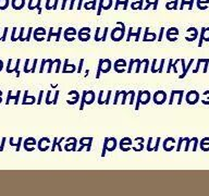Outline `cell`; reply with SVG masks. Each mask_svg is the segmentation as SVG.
<instances>
[{"mask_svg":"<svg viewBox=\"0 0 209 196\" xmlns=\"http://www.w3.org/2000/svg\"><path fill=\"white\" fill-rule=\"evenodd\" d=\"M149 100H150V93H149V91H139L138 98H137V104H136L135 109H136V110H138L139 104L146 105V104H148V102H149Z\"/></svg>","mask_w":209,"mask_h":196,"instance_id":"obj_1","label":"cell"},{"mask_svg":"<svg viewBox=\"0 0 209 196\" xmlns=\"http://www.w3.org/2000/svg\"><path fill=\"white\" fill-rule=\"evenodd\" d=\"M120 24H121V28H114V30H112V33H111V38L114 41L121 40L124 36V32H125L124 30H125V27H124V24L122 23Z\"/></svg>","mask_w":209,"mask_h":196,"instance_id":"obj_2","label":"cell"},{"mask_svg":"<svg viewBox=\"0 0 209 196\" xmlns=\"http://www.w3.org/2000/svg\"><path fill=\"white\" fill-rule=\"evenodd\" d=\"M199 100V94L196 91H191L186 95V102L188 105H195Z\"/></svg>","mask_w":209,"mask_h":196,"instance_id":"obj_3","label":"cell"},{"mask_svg":"<svg viewBox=\"0 0 209 196\" xmlns=\"http://www.w3.org/2000/svg\"><path fill=\"white\" fill-rule=\"evenodd\" d=\"M167 99V94L165 93L163 91H158L155 93L154 95V102L156 105H161Z\"/></svg>","mask_w":209,"mask_h":196,"instance_id":"obj_4","label":"cell"},{"mask_svg":"<svg viewBox=\"0 0 209 196\" xmlns=\"http://www.w3.org/2000/svg\"><path fill=\"white\" fill-rule=\"evenodd\" d=\"M20 94H21V91H16V95L13 96L12 95V91H9L8 93V97H7V101H6V105H9V102H10V100L14 99V104L17 105V102H19V97H20Z\"/></svg>","mask_w":209,"mask_h":196,"instance_id":"obj_5","label":"cell"},{"mask_svg":"<svg viewBox=\"0 0 209 196\" xmlns=\"http://www.w3.org/2000/svg\"><path fill=\"white\" fill-rule=\"evenodd\" d=\"M110 141H111V144H109V138L106 137V138H104V145H109V147H107V148H108L109 152H112V150H114V148H115L117 141H115V138H110Z\"/></svg>","mask_w":209,"mask_h":196,"instance_id":"obj_6","label":"cell"},{"mask_svg":"<svg viewBox=\"0 0 209 196\" xmlns=\"http://www.w3.org/2000/svg\"><path fill=\"white\" fill-rule=\"evenodd\" d=\"M27 100H30V104H34L35 102V97H33V96H30V97H28V91H24V98H23V101H22V104L23 105H27Z\"/></svg>","mask_w":209,"mask_h":196,"instance_id":"obj_7","label":"cell"},{"mask_svg":"<svg viewBox=\"0 0 209 196\" xmlns=\"http://www.w3.org/2000/svg\"><path fill=\"white\" fill-rule=\"evenodd\" d=\"M139 33H141V27L137 30V33H133L132 32V27L130 28V30H128V39L126 40H130V38H131V36H135V40L136 41H138V39H139Z\"/></svg>","mask_w":209,"mask_h":196,"instance_id":"obj_8","label":"cell"},{"mask_svg":"<svg viewBox=\"0 0 209 196\" xmlns=\"http://www.w3.org/2000/svg\"><path fill=\"white\" fill-rule=\"evenodd\" d=\"M61 30H62V28L60 27V28H59V30H58V33H57V34H54V33L52 32V28H50L49 36H48V39H47V40L49 41L50 39H51V36H53V35H56V37H57V39H56V40H57V41H59V40H60V34H61Z\"/></svg>","mask_w":209,"mask_h":196,"instance_id":"obj_9","label":"cell"},{"mask_svg":"<svg viewBox=\"0 0 209 196\" xmlns=\"http://www.w3.org/2000/svg\"><path fill=\"white\" fill-rule=\"evenodd\" d=\"M193 62H194V59H191V60H189V62H188V65H187V67L185 68V70H184V71H183V73L181 74L180 76H179V78H183V77H185V76H186L187 71H188V69H189V68H191V65L193 64Z\"/></svg>","mask_w":209,"mask_h":196,"instance_id":"obj_10","label":"cell"},{"mask_svg":"<svg viewBox=\"0 0 209 196\" xmlns=\"http://www.w3.org/2000/svg\"><path fill=\"white\" fill-rule=\"evenodd\" d=\"M20 62H21V60L20 59H17L16 60V64H15V67L13 68V69H11L10 71H9V73H12V72H15L16 73V76L19 77L20 76V71H19V65H20Z\"/></svg>","mask_w":209,"mask_h":196,"instance_id":"obj_11","label":"cell"},{"mask_svg":"<svg viewBox=\"0 0 209 196\" xmlns=\"http://www.w3.org/2000/svg\"><path fill=\"white\" fill-rule=\"evenodd\" d=\"M35 144H36L35 138H33V137H28V138H26L25 141H24V148H26L28 145H35Z\"/></svg>","mask_w":209,"mask_h":196,"instance_id":"obj_12","label":"cell"},{"mask_svg":"<svg viewBox=\"0 0 209 196\" xmlns=\"http://www.w3.org/2000/svg\"><path fill=\"white\" fill-rule=\"evenodd\" d=\"M134 61H135V62H137L136 73H138V72H139V68H141L142 63H147V62H149V61H148V59H144V60H142V61H139L138 59H134Z\"/></svg>","mask_w":209,"mask_h":196,"instance_id":"obj_13","label":"cell"},{"mask_svg":"<svg viewBox=\"0 0 209 196\" xmlns=\"http://www.w3.org/2000/svg\"><path fill=\"white\" fill-rule=\"evenodd\" d=\"M126 65V62H125V60H123V59H119V60H117L115 61V63H114V69L115 68H118V67H125Z\"/></svg>","mask_w":209,"mask_h":196,"instance_id":"obj_14","label":"cell"},{"mask_svg":"<svg viewBox=\"0 0 209 196\" xmlns=\"http://www.w3.org/2000/svg\"><path fill=\"white\" fill-rule=\"evenodd\" d=\"M21 143H22V138H21V137L19 138V143H17V144L13 143V138H12V137L10 138V145L11 146H16V148H15V150H16V152H19V150H20V145H21Z\"/></svg>","mask_w":209,"mask_h":196,"instance_id":"obj_15","label":"cell"},{"mask_svg":"<svg viewBox=\"0 0 209 196\" xmlns=\"http://www.w3.org/2000/svg\"><path fill=\"white\" fill-rule=\"evenodd\" d=\"M91 142H93V137H91L89 138V141H88V144H87V152H89L91 150ZM86 145V144H81V147L78 148V152H81V150L83 149V147Z\"/></svg>","mask_w":209,"mask_h":196,"instance_id":"obj_16","label":"cell"},{"mask_svg":"<svg viewBox=\"0 0 209 196\" xmlns=\"http://www.w3.org/2000/svg\"><path fill=\"white\" fill-rule=\"evenodd\" d=\"M47 61L50 63V65H49V70H48V73H50V72H51V68H52V64H53V63H61V60H60V59H56V60H54V61H51V60H50V59H47Z\"/></svg>","mask_w":209,"mask_h":196,"instance_id":"obj_17","label":"cell"},{"mask_svg":"<svg viewBox=\"0 0 209 196\" xmlns=\"http://www.w3.org/2000/svg\"><path fill=\"white\" fill-rule=\"evenodd\" d=\"M205 145H209V137H205L200 142V148H202Z\"/></svg>","mask_w":209,"mask_h":196,"instance_id":"obj_18","label":"cell"},{"mask_svg":"<svg viewBox=\"0 0 209 196\" xmlns=\"http://www.w3.org/2000/svg\"><path fill=\"white\" fill-rule=\"evenodd\" d=\"M204 96H209V91H204ZM202 102L204 105H209V97L206 98V99H204V100H202Z\"/></svg>","mask_w":209,"mask_h":196,"instance_id":"obj_19","label":"cell"},{"mask_svg":"<svg viewBox=\"0 0 209 196\" xmlns=\"http://www.w3.org/2000/svg\"><path fill=\"white\" fill-rule=\"evenodd\" d=\"M28 62H30V59H26L25 65H24V72H25V73H30V70L28 69Z\"/></svg>","mask_w":209,"mask_h":196,"instance_id":"obj_20","label":"cell"},{"mask_svg":"<svg viewBox=\"0 0 209 196\" xmlns=\"http://www.w3.org/2000/svg\"><path fill=\"white\" fill-rule=\"evenodd\" d=\"M23 33H24V28L22 27L21 28V30H20V35H19V37H17V40H21V41H23Z\"/></svg>","mask_w":209,"mask_h":196,"instance_id":"obj_21","label":"cell"},{"mask_svg":"<svg viewBox=\"0 0 209 196\" xmlns=\"http://www.w3.org/2000/svg\"><path fill=\"white\" fill-rule=\"evenodd\" d=\"M36 64H37V59H35L34 63H33V65H32V69H30V73H35V68H36Z\"/></svg>","mask_w":209,"mask_h":196,"instance_id":"obj_22","label":"cell"},{"mask_svg":"<svg viewBox=\"0 0 209 196\" xmlns=\"http://www.w3.org/2000/svg\"><path fill=\"white\" fill-rule=\"evenodd\" d=\"M15 32H16V28H13V30H12V35H11V40L12 41H15L16 39H15Z\"/></svg>","mask_w":209,"mask_h":196,"instance_id":"obj_23","label":"cell"},{"mask_svg":"<svg viewBox=\"0 0 209 196\" xmlns=\"http://www.w3.org/2000/svg\"><path fill=\"white\" fill-rule=\"evenodd\" d=\"M50 94H51V91H48V93H47V97H46V104H47V105H50V104H52V102H51V101H50V100H49Z\"/></svg>","mask_w":209,"mask_h":196,"instance_id":"obj_24","label":"cell"},{"mask_svg":"<svg viewBox=\"0 0 209 196\" xmlns=\"http://www.w3.org/2000/svg\"><path fill=\"white\" fill-rule=\"evenodd\" d=\"M58 96H59V91H57L56 94H54V98H53V101H52V105H56L57 104V99H58Z\"/></svg>","mask_w":209,"mask_h":196,"instance_id":"obj_25","label":"cell"},{"mask_svg":"<svg viewBox=\"0 0 209 196\" xmlns=\"http://www.w3.org/2000/svg\"><path fill=\"white\" fill-rule=\"evenodd\" d=\"M7 33H8V27H6V28H4L3 35H2V37H1V40H2V41H4V40H6V36H7Z\"/></svg>","mask_w":209,"mask_h":196,"instance_id":"obj_26","label":"cell"},{"mask_svg":"<svg viewBox=\"0 0 209 196\" xmlns=\"http://www.w3.org/2000/svg\"><path fill=\"white\" fill-rule=\"evenodd\" d=\"M185 142H186V146H185V152H187L188 150V146H189V143H191V139L189 138H185Z\"/></svg>","mask_w":209,"mask_h":196,"instance_id":"obj_27","label":"cell"},{"mask_svg":"<svg viewBox=\"0 0 209 196\" xmlns=\"http://www.w3.org/2000/svg\"><path fill=\"white\" fill-rule=\"evenodd\" d=\"M4 143H6V137H3V138H2L1 146H0V152H3V148H4Z\"/></svg>","mask_w":209,"mask_h":196,"instance_id":"obj_28","label":"cell"},{"mask_svg":"<svg viewBox=\"0 0 209 196\" xmlns=\"http://www.w3.org/2000/svg\"><path fill=\"white\" fill-rule=\"evenodd\" d=\"M30 33H32V27H30V30H28L27 36H26L25 38H24V40H26V41H28V40H30Z\"/></svg>","mask_w":209,"mask_h":196,"instance_id":"obj_29","label":"cell"},{"mask_svg":"<svg viewBox=\"0 0 209 196\" xmlns=\"http://www.w3.org/2000/svg\"><path fill=\"white\" fill-rule=\"evenodd\" d=\"M208 64H209V59H206V61H205V68H204V73H206V72H207V68H208Z\"/></svg>","mask_w":209,"mask_h":196,"instance_id":"obj_30","label":"cell"},{"mask_svg":"<svg viewBox=\"0 0 209 196\" xmlns=\"http://www.w3.org/2000/svg\"><path fill=\"white\" fill-rule=\"evenodd\" d=\"M206 33H207V36H205V37H204V40L209 41V27H208V28H206Z\"/></svg>","mask_w":209,"mask_h":196,"instance_id":"obj_31","label":"cell"},{"mask_svg":"<svg viewBox=\"0 0 209 196\" xmlns=\"http://www.w3.org/2000/svg\"><path fill=\"white\" fill-rule=\"evenodd\" d=\"M110 95H111V91H108V95H107V99H106V101H104V104H106V105H108V104H109V99H110Z\"/></svg>","mask_w":209,"mask_h":196,"instance_id":"obj_32","label":"cell"},{"mask_svg":"<svg viewBox=\"0 0 209 196\" xmlns=\"http://www.w3.org/2000/svg\"><path fill=\"white\" fill-rule=\"evenodd\" d=\"M107 32H108V28H104V35H102L101 37V40H106V36H107Z\"/></svg>","mask_w":209,"mask_h":196,"instance_id":"obj_33","label":"cell"},{"mask_svg":"<svg viewBox=\"0 0 209 196\" xmlns=\"http://www.w3.org/2000/svg\"><path fill=\"white\" fill-rule=\"evenodd\" d=\"M182 142H183V138H182V137H181V138H180V141H179L178 148H176V150H178V152H180V149H181V145H182Z\"/></svg>","mask_w":209,"mask_h":196,"instance_id":"obj_34","label":"cell"},{"mask_svg":"<svg viewBox=\"0 0 209 196\" xmlns=\"http://www.w3.org/2000/svg\"><path fill=\"white\" fill-rule=\"evenodd\" d=\"M41 99H43V91H40V94H39V98H38V100H37V104H40L41 102Z\"/></svg>","mask_w":209,"mask_h":196,"instance_id":"obj_35","label":"cell"},{"mask_svg":"<svg viewBox=\"0 0 209 196\" xmlns=\"http://www.w3.org/2000/svg\"><path fill=\"white\" fill-rule=\"evenodd\" d=\"M163 30H165V28L162 27V28H161V30H160V35H159V39H158L159 41H161V40H162V34H163Z\"/></svg>","mask_w":209,"mask_h":196,"instance_id":"obj_36","label":"cell"},{"mask_svg":"<svg viewBox=\"0 0 209 196\" xmlns=\"http://www.w3.org/2000/svg\"><path fill=\"white\" fill-rule=\"evenodd\" d=\"M83 62H84V60H83V59H81L80 67H78V70H77V72H78V73H81V71H82V64H83Z\"/></svg>","mask_w":209,"mask_h":196,"instance_id":"obj_37","label":"cell"},{"mask_svg":"<svg viewBox=\"0 0 209 196\" xmlns=\"http://www.w3.org/2000/svg\"><path fill=\"white\" fill-rule=\"evenodd\" d=\"M3 69V62H2V60H0V71Z\"/></svg>","mask_w":209,"mask_h":196,"instance_id":"obj_38","label":"cell"},{"mask_svg":"<svg viewBox=\"0 0 209 196\" xmlns=\"http://www.w3.org/2000/svg\"><path fill=\"white\" fill-rule=\"evenodd\" d=\"M1 95H2V91H0V104L2 102V98H1Z\"/></svg>","mask_w":209,"mask_h":196,"instance_id":"obj_39","label":"cell"}]
</instances>
